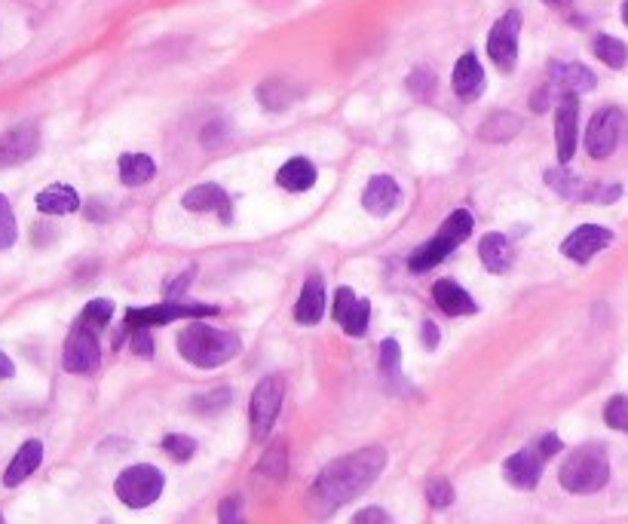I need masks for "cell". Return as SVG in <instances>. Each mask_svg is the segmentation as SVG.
Here are the masks:
<instances>
[{
  "label": "cell",
  "instance_id": "cell-1",
  "mask_svg": "<svg viewBox=\"0 0 628 524\" xmlns=\"http://www.w3.org/2000/svg\"><path fill=\"white\" fill-rule=\"evenodd\" d=\"M383 466H386V451L377 445L359 448L341 460L328 463L307 491V509L313 515L325 518L334 509L347 506L350 500H356L362 491H368L377 482Z\"/></svg>",
  "mask_w": 628,
  "mask_h": 524
},
{
  "label": "cell",
  "instance_id": "cell-2",
  "mask_svg": "<svg viewBox=\"0 0 628 524\" xmlns=\"http://www.w3.org/2000/svg\"><path fill=\"white\" fill-rule=\"evenodd\" d=\"M239 350H243V341H239L233 331L206 325L200 319H193L178 335V353L193 368H221Z\"/></svg>",
  "mask_w": 628,
  "mask_h": 524
},
{
  "label": "cell",
  "instance_id": "cell-3",
  "mask_svg": "<svg viewBox=\"0 0 628 524\" xmlns=\"http://www.w3.org/2000/svg\"><path fill=\"white\" fill-rule=\"evenodd\" d=\"M558 482L570 494H595L610 482V460L601 445H583L567 454Z\"/></svg>",
  "mask_w": 628,
  "mask_h": 524
},
{
  "label": "cell",
  "instance_id": "cell-4",
  "mask_svg": "<svg viewBox=\"0 0 628 524\" xmlns=\"http://www.w3.org/2000/svg\"><path fill=\"white\" fill-rule=\"evenodd\" d=\"M472 227H475V221H472V212L469 209H454L448 218H445V224L439 227V233L432 236V240H426L420 249H414V255L408 258V267L414 270V273H426V270H432V267H439L454 249H460L469 236H472Z\"/></svg>",
  "mask_w": 628,
  "mask_h": 524
},
{
  "label": "cell",
  "instance_id": "cell-5",
  "mask_svg": "<svg viewBox=\"0 0 628 524\" xmlns=\"http://www.w3.org/2000/svg\"><path fill=\"white\" fill-rule=\"evenodd\" d=\"M546 184L555 190L558 197L570 203H592V206H610L622 197V184H607V181H589L583 175L570 172L567 166H552L546 169Z\"/></svg>",
  "mask_w": 628,
  "mask_h": 524
},
{
  "label": "cell",
  "instance_id": "cell-6",
  "mask_svg": "<svg viewBox=\"0 0 628 524\" xmlns=\"http://www.w3.org/2000/svg\"><path fill=\"white\" fill-rule=\"evenodd\" d=\"M558 451H561V439H558L555 433L543 436V439L534 442V445L521 448L518 454H512V457L503 463L506 482H509L512 488H518V491L537 488L540 479H543V466H546V460H552Z\"/></svg>",
  "mask_w": 628,
  "mask_h": 524
},
{
  "label": "cell",
  "instance_id": "cell-7",
  "mask_svg": "<svg viewBox=\"0 0 628 524\" xmlns=\"http://www.w3.org/2000/svg\"><path fill=\"white\" fill-rule=\"evenodd\" d=\"M166 488L163 472L151 463H135L129 469H123L114 482V494L120 497V503H126L129 509H144L160 500Z\"/></svg>",
  "mask_w": 628,
  "mask_h": 524
},
{
  "label": "cell",
  "instance_id": "cell-8",
  "mask_svg": "<svg viewBox=\"0 0 628 524\" xmlns=\"http://www.w3.org/2000/svg\"><path fill=\"white\" fill-rule=\"evenodd\" d=\"M209 316H218V307L200 304V301H160L154 307H129L126 310V331L169 325V322H178V319H209Z\"/></svg>",
  "mask_w": 628,
  "mask_h": 524
},
{
  "label": "cell",
  "instance_id": "cell-9",
  "mask_svg": "<svg viewBox=\"0 0 628 524\" xmlns=\"http://www.w3.org/2000/svg\"><path fill=\"white\" fill-rule=\"evenodd\" d=\"M282 399H285V380H282L279 374L264 377L261 384L255 387L252 405H249L252 439H255V442H267V436H270V430H273V423H276V417H279Z\"/></svg>",
  "mask_w": 628,
  "mask_h": 524
},
{
  "label": "cell",
  "instance_id": "cell-10",
  "mask_svg": "<svg viewBox=\"0 0 628 524\" xmlns=\"http://www.w3.org/2000/svg\"><path fill=\"white\" fill-rule=\"evenodd\" d=\"M62 365L71 374H92L95 368H99L102 365L99 331L77 319V325L71 328V335L65 341V350H62Z\"/></svg>",
  "mask_w": 628,
  "mask_h": 524
},
{
  "label": "cell",
  "instance_id": "cell-11",
  "mask_svg": "<svg viewBox=\"0 0 628 524\" xmlns=\"http://www.w3.org/2000/svg\"><path fill=\"white\" fill-rule=\"evenodd\" d=\"M518 34H521V13L518 10H509L503 13L491 34H488V56L491 62L500 68V71H512L515 62H518Z\"/></svg>",
  "mask_w": 628,
  "mask_h": 524
},
{
  "label": "cell",
  "instance_id": "cell-12",
  "mask_svg": "<svg viewBox=\"0 0 628 524\" xmlns=\"http://www.w3.org/2000/svg\"><path fill=\"white\" fill-rule=\"evenodd\" d=\"M622 135V111L619 108H601L586 129V151L592 160H607Z\"/></svg>",
  "mask_w": 628,
  "mask_h": 524
},
{
  "label": "cell",
  "instance_id": "cell-13",
  "mask_svg": "<svg viewBox=\"0 0 628 524\" xmlns=\"http://www.w3.org/2000/svg\"><path fill=\"white\" fill-rule=\"evenodd\" d=\"M613 243V230L601 224H579L567 240L561 243V255L573 264H589L598 252Z\"/></svg>",
  "mask_w": 628,
  "mask_h": 524
},
{
  "label": "cell",
  "instance_id": "cell-14",
  "mask_svg": "<svg viewBox=\"0 0 628 524\" xmlns=\"http://www.w3.org/2000/svg\"><path fill=\"white\" fill-rule=\"evenodd\" d=\"M334 319L350 338H362L371 319V301L359 298L350 285H341V289L334 292Z\"/></svg>",
  "mask_w": 628,
  "mask_h": 524
},
{
  "label": "cell",
  "instance_id": "cell-15",
  "mask_svg": "<svg viewBox=\"0 0 628 524\" xmlns=\"http://www.w3.org/2000/svg\"><path fill=\"white\" fill-rule=\"evenodd\" d=\"M579 138V95H561L555 108V151L558 163L567 166Z\"/></svg>",
  "mask_w": 628,
  "mask_h": 524
},
{
  "label": "cell",
  "instance_id": "cell-16",
  "mask_svg": "<svg viewBox=\"0 0 628 524\" xmlns=\"http://www.w3.org/2000/svg\"><path fill=\"white\" fill-rule=\"evenodd\" d=\"M40 148V132L37 126H13L0 135V169L19 166L31 160Z\"/></svg>",
  "mask_w": 628,
  "mask_h": 524
},
{
  "label": "cell",
  "instance_id": "cell-17",
  "mask_svg": "<svg viewBox=\"0 0 628 524\" xmlns=\"http://www.w3.org/2000/svg\"><path fill=\"white\" fill-rule=\"evenodd\" d=\"M402 203V187L393 175H374L368 184H365V194H362V206L365 212H371L374 218H386L390 212H396Z\"/></svg>",
  "mask_w": 628,
  "mask_h": 524
},
{
  "label": "cell",
  "instance_id": "cell-18",
  "mask_svg": "<svg viewBox=\"0 0 628 524\" xmlns=\"http://www.w3.org/2000/svg\"><path fill=\"white\" fill-rule=\"evenodd\" d=\"M181 206L187 212H215L224 224L233 221V212H230V197H227V190L218 187V184H197V187H190L187 194L181 197Z\"/></svg>",
  "mask_w": 628,
  "mask_h": 524
},
{
  "label": "cell",
  "instance_id": "cell-19",
  "mask_svg": "<svg viewBox=\"0 0 628 524\" xmlns=\"http://www.w3.org/2000/svg\"><path fill=\"white\" fill-rule=\"evenodd\" d=\"M549 83L555 86L558 95H579V92H592L598 77L579 62H552Z\"/></svg>",
  "mask_w": 628,
  "mask_h": 524
},
{
  "label": "cell",
  "instance_id": "cell-20",
  "mask_svg": "<svg viewBox=\"0 0 628 524\" xmlns=\"http://www.w3.org/2000/svg\"><path fill=\"white\" fill-rule=\"evenodd\" d=\"M451 83H454L457 99H463V102H475L478 95L485 92V83H488L485 80V68H481L475 53H466V56L457 59Z\"/></svg>",
  "mask_w": 628,
  "mask_h": 524
},
{
  "label": "cell",
  "instance_id": "cell-21",
  "mask_svg": "<svg viewBox=\"0 0 628 524\" xmlns=\"http://www.w3.org/2000/svg\"><path fill=\"white\" fill-rule=\"evenodd\" d=\"M322 316H325V279L319 273H310L295 304V319L301 325H319Z\"/></svg>",
  "mask_w": 628,
  "mask_h": 524
},
{
  "label": "cell",
  "instance_id": "cell-22",
  "mask_svg": "<svg viewBox=\"0 0 628 524\" xmlns=\"http://www.w3.org/2000/svg\"><path fill=\"white\" fill-rule=\"evenodd\" d=\"M432 298H436L439 310L448 313V316H472L478 310V304L472 301V295L457 285L454 279H439L432 285Z\"/></svg>",
  "mask_w": 628,
  "mask_h": 524
},
{
  "label": "cell",
  "instance_id": "cell-23",
  "mask_svg": "<svg viewBox=\"0 0 628 524\" xmlns=\"http://www.w3.org/2000/svg\"><path fill=\"white\" fill-rule=\"evenodd\" d=\"M40 463H43V442H40V439H28V442L16 451V457L10 460V466H7V472H4V485H7V488L22 485V482L28 479V475L37 472Z\"/></svg>",
  "mask_w": 628,
  "mask_h": 524
},
{
  "label": "cell",
  "instance_id": "cell-24",
  "mask_svg": "<svg viewBox=\"0 0 628 524\" xmlns=\"http://www.w3.org/2000/svg\"><path fill=\"white\" fill-rule=\"evenodd\" d=\"M80 209V197L71 184H50L37 194V212L43 215H71Z\"/></svg>",
  "mask_w": 628,
  "mask_h": 524
},
{
  "label": "cell",
  "instance_id": "cell-25",
  "mask_svg": "<svg viewBox=\"0 0 628 524\" xmlns=\"http://www.w3.org/2000/svg\"><path fill=\"white\" fill-rule=\"evenodd\" d=\"M276 184L282 190H292V194H304L316 184V166L307 157H292L276 172Z\"/></svg>",
  "mask_w": 628,
  "mask_h": 524
},
{
  "label": "cell",
  "instance_id": "cell-26",
  "mask_svg": "<svg viewBox=\"0 0 628 524\" xmlns=\"http://www.w3.org/2000/svg\"><path fill=\"white\" fill-rule=\"evenodd\" d=\"M478 258L481 264H485L491 273H506L515 261L512 255V246L503 233H488V236H481V243H478Z\"/></svg>",
  "mask_w": 628,
  "mask_h": 524
},
{
  "label": "cell",
  "instance_id": "cell-27",
  "mask_svg": "<svg viewBox=\"0 0 628 524\" xmlns=\"http://www.w3.org/2000/svg\"><path fill=\"white\" fill-rule=\"evenodd\" d=\"M380 374H383L386 387H390V390L408 393V384L402 377V347H399L396 338H386L380 344Z\"/></svg>",
  "mask_w": 628,
  "mask_h": 524
},
{
  "label": "cell",
  "instance_id": "cell-28",
  "mask_svg": "<svg viewBox=\"0 0 628 524\" xmlns=\"http://www.w3.org/2000/svg\"><path fill=\"white\" fill-rule=\"evenodd\" d=\"M117 169H120V181L126 187H141V184L154 181V175H157V163L148 154H123Z\"/></svg>",
  "mask_w": 628,
  "mask_h": 524
},
{
  "label": "cell",
  "instance_id": "cell-29",
  "mask_svg": "<svg viewBox=\"0 0 628 524\" xmlns=\"http://www.w3.org/2000/svg\"><path fill=\"white\" fill-rule=\"evenodd\" d=\"M521 132V117L512 114V111H497L491 114L485 123L478 129V138L481 141H494V145H503V141L515 138Z\"/></svg>",
  "mask_w": 628,
  "mask_h": 524
},
{
  "label": "cell",
  "instance_id": "cell-30",
  "mask_svg": "<svg viewBox=\"0 0 628 524\" xmlns=\"http://www.w3.org/2000/svg\"><path fill=\"white\" fill-rule=\"evenodd\" d=\"M258 102L267 108V111H285L288 105L295 102V92L285 80H264L258 86Z\"/></svg>",
  "mask_w": 628,
  "mask_h": 524
},
{
  "label": "cell",
  "instance_id": "cell-31",
  "mask_svg": "<svg viewBox=\"0 0 628 524\" xmlns=\"http://www.w3.org/2000/svg\"><path fill=\"white\" fill-rule=\"evenodd\" d=\"M595 56L604 62V65H610V68H625V62H628V46L619 40V37H610V34H598L595 37Z\"/></svg>",
  "mask_w": 628,
  "mask_h": 524
},
{
  "label": "cell",
  "instance_id": "cell-32",
  "mask_svg": "<svg viewBox=\"0 0 628 524\" xmlns=\"http://www.w3.org/2000/svg\"><path fill=\"white\" fill-rule=\"evenodd\" d=\"M285 469H288V448H285V442H273L267 448V454L261 457L258 472L267 475V479H282Z\"/></svg>",
  "mask_w": 628,
  "mask_h": 524
},
{
  "label": "cell",
  "instance_id": "cell-33",
  "mask_svg": "<svg viewBox=\"0 0 628 524\" xmlns=\"http://www.w3.org/2000/svg\"><path fill=\"white\" fill-rule=\"evenodd\" d=\"M111 316H114V301H108V298H95V301H89V304L83 307L80 322L89 325V328H95V331H102V328L111 322Z\"/></svg>",
  "mask_w": 628,
  "mask_h": 524
},
{
  "label": "cell",
  "instance_id": "cell-34",
  "mask_svg": "<svg viewBox=\"0 0 628 524\" xmlns=\"http://www.w3.org/2000/svg\"><path fill=\"white\" fill-rule=\"evenodd\" d=\"M19 240V227H16V215H13V206L10 200L0 194V252L4 249H13Z\"/></svg>",
  "mask_w": 628,
  "mask_h": 524
},
{
  "label": "cell",
  "instance_id": "cell-35",
  "mask_svg": "<svg viewBox=\"0 0 628 524\" xmlns=\"http://www.w3.org/2000/svg\"><path fill=\"white\" fill-rule=\"evenodd\" d=\"M604 423L610 426V430L628 433V399L625 396H613L604 405Z\"/></svg>",
  "mask_w": 628,
  "mask_h": 524
},
{
  "label": "cell",
  "instance_id": "cell-36",
  "mask_svg": "<svg viewBox=\"0 0 628 524\" xmlns=\"http://www.w3.org/2000/svg\"><path fill=\"white\" fill-rule=\"evenodd\" d=\"M163 451H166L175 463H187V460L193 457V451H197V442H193L190 436H178V433H172V436H166V439H163Z\"/></svg>",
  "mask_w": 628,
  "mask_h": 524
},
{
  "label": "cell",
  "instance_id": "cell-37",
  "mask_svg": "<svg viewBox=\"0 0 628 524\" xmlns=\"http://www.w3.org/2000/svg\"><path fill=\"white\" fill-rule=\"evenodd\" d=\"M426 500H429V506H436V509H448V506L454 503V488H451V482H448V479H432V482L426 485Z\"/></svg>",
  "mask_w": 628,
  "mask_h": 524
},
{
  "label": "cell",
  "instance_id": "cell-38",
  "mask_svg": "<svg viewBox=\"0 0 628 524\" xmlns=\"http://www.w3.org/2000/svg\"><path fill=\"white\" fill-rule=\"evenodd\" d=\"M408 89L417 95V99H429L432 89H436V74L429 68H414L411 77H408Z\"/></svg>",
  "mask_w": 628,
  "mask_h": 524
},
{
  "label": "cell",
  "instance_id": "cell-39",
  "mask_svg": "<svg viewBox=\"0 0 628 524\" xmlns=\"http://www.w3.org/2000/svg\"><path fill=\"white\" fill-rule=\"evenodd\" d=\"M193 276H197V270H193V267H187V270H184L178 279L166 282V289H163L166 301H184V292H187V285L193 282Z\"/></svg>",
  "mask_w": 628,
  "mask_h": 524
},
{
  "label": "cell",
  "instance_id": "cell-40",
  "mask_svg": "<svg viewBox=\"0 0 628 524\" xmlns=\"http://www.w3.org/2000/svg\"><path fill=\"white\" fill-rule=\"evenodd\" d=\"M129 335H132V350H135V356H144V359H151V356H154L151 328H132Z\"/></svg>",
  "mask_w": 628,
  "mask_h": 524
},
{
  "label": "cell",
  "instance_id": "cell-41",
  "mask_svg": "<svg viewBox=\"0 0 628 524\" xmlns=\"http://www.w3.org/2000/svg\"><path fill=\"white\" fill-rule=\"evenodd\" d=\"M203 145L206 148H218V145H224V141H227V123L224 120H212L206 129H203Z\"/></svg>",
  "mask_w": 628,
  "mask_h": 524
},
{
  "label": "cell",
  "instance_id": "cell-42",
  "mask_svg": "<svg viewBox=\"0 0 628 524\" xmlns=\"http://www.w3.org/2000/svg\"><path fill=\"white\" fill-rule=\"evenodd\" d=\"M350 524H393V518L386 515L380 506H365V509H359V512L353 515Z\"/></svg>",
  "mask_w": 628,
  "mask_h": 524
},
{
  "label": "cell",
  "instance_id": "cell-43",
  "mask_svg": "<svg viewBox=\"0 0 628 524\" xmlns=\"http://www.w3.org/2000/svg\"><path fill=\"white\" fill-rule=\"evenodd\" d=\"M227 402H230V390H215V393H209V396H203V399L193 402V408L203 411V414H212L215 408H224Z\"/></svg>",
  "mask_w": 628,
  "mask_h": 524
},
{
  "label": "cell",
  "instance_id": "cell-44",
  "mask_svg": "<svg viewBox=\"0 0 628 524\" xmlns=\"http://www.w3.org/2000/svg\"><path fill=\"white\" fill-rule=\"evenodd\" d=\"M239 515H243V497H227L221 506H218V518L221 524H236Z\"/></svg>",
  "mask_w": 628,
  "mask_h": 524
},
{
  "label": "cell",
  "instance_id": "cell-45",
  "mask_svg": "<svg viewBox=\"0 0 628 524\" xmlns=\"http://www.w3.org/2000/svg\"><path fill=\"white\" fill-rule=\"evenodd\" d=\"M439 341H442V331H439V325L432 322V319H426V322H423V347H426V350H436V347H439Z\"/></svg>",
  "mask_w": 628,
  "mask_h": 524
},
{
  "label": "cell",
  "instance_id": "cell-46",
  "mask_svg": "<svg viewBox=\"0 0 628 524\" xmlns=\"http://www.w3.org/2000/svg\"><path fill=\"white\" fill-rule=\"evenodd\" d=\"M16 374V365H13V359L0 350V380H7V377H13Z\"/></svg>",
  "mask_w": 628,
  "mask_h": 524
},
{
  "label": "cell",
  "instance_id": "cell-47",
  "mask_svg": "<svg viewBox=\"0 0 628 524\" xmlns=\"http://www.w3.org/2000/svg\"><path fill=\"white\" fill-rule=\"evenodd\" d=\"M543 4H546V7H555V10H561V7H570L573 0H543Z\"/></svg>",
  "mask_w": 628,
  "mask_h": 524
},
{
  "label": "cell",
  "instance_id": "cell-48",
  "mask_svg": "<svg viewBox=\"0 0 628 524\" xmlns=\"http://www.w3.org/2000/svg\"><path fill=\"white\" fill-rule=\"evenodd\" d=\"M622 22L628 25V0H625V4H622Z\"/></svg>",
  "mask_w": 628,
  "mask_h": 524
},
{
  "label": "cell",
  "instance_id": "cell-49",
  "mask_svg": "<svg viewBox=\"0 0 628 524\" xmlns=\"http://www.w3.org/2000/svg\"><path fill=\"white\" fill-rule=\"evenodd\" d=\"M0 524H7V521H4V515H0Z\"/></svg>",
  "mask_w": 628,
  "mask_h": 524
},
{
  "label": "cell",
  "instance_id": "cell-50",
  "mask_svg": "<svg viewBox=\"0 0 628 524\" xmlns=\"http://www.w3.org/2000/svg\"><path fill=\"white\" fill-rule=\"evenodd\" d=\"M236 524H239V521H236Z\"/></svg>",
  "mask_w": 628,
  "mask_h": 524
}]
</instances>
